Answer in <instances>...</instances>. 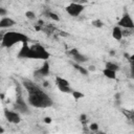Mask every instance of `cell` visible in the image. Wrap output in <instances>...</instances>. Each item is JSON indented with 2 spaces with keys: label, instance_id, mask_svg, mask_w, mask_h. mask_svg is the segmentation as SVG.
Instances as JSON below:
<instances>
[{
  "label": "cell",
  "instance_id": "15",
  "mask_svg": "<svg viewBox=\"0 0 134 134\" xmlns=\"http://www.w3.org/2000/svg\"><path fill=\"white\" fill-rule=\"evenodd\" d=\"M105 68H108L110 70H113V71H118L119 70V66L113 62H107L106 65H105Z\"/></svg>",
  "mask_w": 134,
  "mask_h": 134
},
{
  "label": "cell",
  "instance_id": "11",
  "mask_svg": "<svg viewBox=\"0 0 134 134\" xmlns=\"http://www.w3.org/2000/svg\"><path fill=\"white\" fill-rule=\"evenodd\" d=\"M72 57H73V60L75 61V63H77V64L85 63V62H87V61L89 60L86 55H84V54H82V53H80V52H76V53L72 54Z\"/></svg>",
  "mask_w": 134,
  "mask_h": 134
},
{
  "label": "cell",
  "instance_id": "21",
  "mask_svg": "<svg viewBox=\"0 0 134 134\" xmlns=\"http://www.w3.org/2000/svg\"><path fill=\"white\" fill-rule=\"evenodd\" d=\"M132 30L133 29H129V28H125L124 30L121 29V34H122V37H129L132 35Z\"/></svg>",
  "mask_w": 134,
  "mask_h": 134
},
{
  "label": "cell",
  "instance_id": "18",
  "mask_svg": "<svg viewBox=\"0 0 134 134\" xmlns=\"http://www.w3.org/2000/svg\"><path fill=\"white\" fill-rule=\"evenodd\" d=\"M58 88L63 93H71L72 92V89L70 88V86H61V87H58Z\"/></svg>",
  "mask_w": 134,
  "mask_h": 134
},
{
  "label": "cell",
  "instance_id": "19",
  "mask_svg": "<svg viewBox=\"0 0 134 134\" xmlns=\"http://www.w3.org/2000/svg\"><path fill=\"white\" fill-rule=\"evenodd\" d=\"M46 15H47V17H48V18H50V19H51V20H53V21H59V20H60V17H59L55 13L48 12Z\"/></svg>",
  "mask_w": 134,
  "mask_h": 134
},
{
  "label": "cell",
  "instance_id": "1",
  "mask_svg": "<svg viewBox=\"0 0 134 134\" xmlns=\"http://www.w3.org/2000/svg\"><path fill=\"white\" fill-rule=\"evenodd\" d=\"M23 86L27 91V102L35 108H48L53 105L52 98L30 80H23Z\"/></svg>",
  "mask_w": 134,
  "mask_h": 134
},
{
  "label": "cell",
  "instance_id": "16",
  "mask_svg": "<svg viewBox=\"0 0 134 134\" xmlns=\"http://www.w3.org/2000/svg\"><path fill=\"white\" fill-rule=\"evenodd\" d=\"M71 94H72V96H73V98L75 100H79V99H81V98H83L85 96L84 93H82L81 91H76V90H72Z\"/></svg>",
  "mask_w": 134,
  "mask_h": 134
},
{
  "label": "cell",
  "instance_id": "5",
  "mask_svg": "<svg viewBox=\"0 0 134 134\" xmlns=\"http://www.w3.org/2000/svg\"><path fill=\"white\" fill-rule=\"evenodd\" d=\"M14 109H16V111L19 112V113H23V114H29L30 113L29 108H28L27 104L25 103V100L23 99L21 94L17 95L16 102L14 104Z\"/></svg>",
  "mask_w": 134,
  "mask_h": 134
},
{
  "label": "cell",
  "instance_id": "31",
  "mask_svg": "<svg viewBox=\"0 0 134 134\" xmlns=\"http://www.w3.org/2000/svg\"><path fill=\"white\" fill-rule=\"evenodd\" d=\"M80 2L81 3H86V2H88V0H80Z\"/></svg>",
  "mask_w": 134,
  "mask_h": 134
},
{
  "label": "cell",
  "instance_id": "32",
  "mask_svg": "<svg viewBox=\"0 0 134 134\" xmlns=\"http://www.w3.org/2000/svg\"><path fill=\"white\" fill-rule=\"evenodd\" d=\"M2 38H3V34H0V42L2 41Z\"/></svg>",
  "mask_w": 134,
  "mask_h": 134
},
{
  "label": "cell",
  "instance_id": "9",
  "mask_svg": "<svg viewBox=\"0 0 134 134\" xmlns=\"http://www.w3.org/2000/svg\"><path fill=\"white\" fill-rule=\"evenodd\" d=\"M15 24H16L15 20H13L9 17H3L0 20V28H8V27L14 26Z\"/></svg>",
  "mask_w": 134,
  "mask_h": 134
},
{
  "label": "cell",
  "instance_id": "10",
  "mask_svg": "<svg viewBox=\"0 0 134 134\" xmlns=\"http://www.w3.org/2000/svg\"><path fill=\"white\" fill-rule=\"evenodd\" d=\"M112 37L117 40V41H120L122 39V34H121V27L119 26H114L113 29H112Z\"/></svg>",
  "mask_w": 134,
  "mask_h": 134
},
{
  "label": "cell",
  "instance_id": "24",
  "mask_svg": "<svg viewBox=\"0 0 134 134\" xmlns=\"http://www.w3.org/2000/svg\"><path fill=\"white\" fill-rule=\"evenodd\" d=\"M51 121H52V119H51L50 117H48V116L44 118V122H45V124H51Z\"/></svg>",
  "mask_w": 134,
  "mask_h": 134
},
{
  "label": "cell",
  "instance_id": "2",
  "mask_svg": "<svg viewBox=\"0 0 134 134\" xmlns=\"http://www.w3.org/2000/svg\"><path fill=\"white\" fill-rule=\"evenodd\" d=\"M49 57L50 53L46 50V48L38 43L29 46L27 42H23L22 47L18 53V58L20 59H34V60L47 61Z\"/></svg>",
  "mask_w": 134,
  "mask_h": 134
},
{
  "label": "cell",
  "instance_id": "4",
  "mask_svg": "<svg viewBox=\"0 0 134 134\" xmlns=\"http://www.w3.org/2000/svg\"><path fill=\"white\" fill-rule=\"evenodd\" d=\"M66 12L68 15H70L71 17H77L80 16L84 9H85V6L83 3H80V2H72L70 4H68L66 6Z\"/></svg>",
  "mask_w": 134,
  "mask_h": 134
},
{
  "label": "cell",
  "instance_id": "26",
  "mask_svg": "<svg viewBox=\"0 0 134 134\" xmlns=\"http://www.w3.org/2000/svg\"><path fill=\"white\" fill-rule=\"evenodd\" d=\"M59 35L62 36V37H68V36H69V34H68V32H65V31H60Z\"/></svg>",
  "mask_w": 134,
  "mask_h": 134
},
{
  "label": "cell",
  "instance_id": "30",
  "mask_svg": "<svg viewBox=\"0 0 134 134\" xmlns=\"http://www.w3.org/2000/svg\"><path fill=\"white\" fill-rule=\"evenodd\" d=\"M3 132H4V129H3V128L0 126V133H3Z\"/></svg>",
  "mask_w": 134,
  "mask_h": 134
},
{
  "label": "cell",
  "instance_id": "17",
  "mask_svg": "<svg viewBox=\"0 0 134 134\" xmlns=\"http://www.w3.org/2000/svg\"><path fill=\"white\" fill-rule=\"evenodd\" d=\"M92 25L94 27H96V28H102L104 26V22L100 19H95V20L92 21Z\"/></svg>",
  "mask_w": 134,
  "mask_h": 134
},
{
  "label": "cell",
  "instance_id": "27",
  "mask_svg": "<svg viewBox=\"0 0 134 134\" xmlns=\"http://www.w3.org/2000/svg\"><path fill=\"white\" fill-rule=\"evenodd\" d=\"M76 52H79V50H77L76 48H72V49L70 50V54H71V55L74 54V53H76Z\"/></svg>",
  "mask_w": 134,
  "mask_h": 134
},
{
  "label": "cell",
  "instance_id": "29",
  "mask_svg": "<svg viewBox=\"0 0 134 134\" xmlns=\"http://www.w3.org/2000/svg\"><path fill=\"white\" fill-rule=\"evenodd\" d=\"M43 86H44V87H47V86H48V82H44Z\"/></svg>",
  "mask_w": 134,
  "mask_h": 134
},
{
  "label": "cell",
  "instance_id": "22",
  "mask_svg": "<svg viewBox=\"0 0 134 134\" xmlns=\"http://www.w3.org/2000/svg\"><path fill=\"white\" fill-rule=\"evenodd\" d=\"M89 129H90L91 131H97V130H98V125H97L96 122H92V124L89 126Z\"/></svg>",
  "mask_w": 134,
  "mask_h": 134
},
{
  "label": "cell",
  "instance_id": "7",
  "mask_svg": "<svg viewBox=\"0 0 134 134\" xmlns=\"http://www.w3.org/2000/svg\"><path fill=\"white\" fill-rule=\"evenodd\" d=\"M117 26L122 27V28H129V29H133L134 28V22L131 18V16L129 14H125L122 15V17L119 19V21L117 22Z\"/></svg>",
  "mask_w": 134,
  "mask_h": 134
},
{
  "label": "cell",
  "instance_id": "33",
  "mask_svg": "<svg viewBox=\"0 0 134 134\" xmlns=\"http://www.w3.org/2000/svg\"><path fill=\"white\" fill-rule=\"evenodd\" d=\"M74 2H80V0H74Z\"/></svg>",
  "mask_w": 134,
  "mask_h": 134
},
{
  "label": "cell",
  "instance_id": "13",
  "mask_svg": "<svg viewBox=\"0 0 134 134\" xmlns=\"http://www.w3.org/2000/svg\"><path fill=\"white\" fill-rule=\"evenodd\" d=\"M55 84H57V87H60V86H70L69 82L61 76H57L55 77Z\"/></svg>",
  "mask_w": 134,
  "mask_h": 134
},
{
  "label": "cell",
  "instance_id": "25",
  "mask_svg": "<svg viewBox=\"0 0 134 134\" xmlns=\"http://www.w3.org/2000/svg\"><path fill=\"white\" fill-rule=\"evenodd\" d=\"M86 118H87L86 114H81V115H80V120H81V121H85Z\"/></svg>",
  "mask_w": 134,
  "mask_h": 134
},
{
  "label": "cell",
  "instance_id": "14",
  "mask_svg": "<svg viewBox=\"0 0 134 134\" xmlns=\"http://www.w3.org/2000/svg\"><path fill=\"white\" fill-rule=\"evenodd\" d=\"M73 67H74L76 70H79V72H80L81 74H83V75H88V74H89L88 69L85 68V67H82V66H81L80 64H77V63H74V64H73Z\"/></svg>",
  "mask_w": 134,
  "mask_h": 134
},
{
  "label": "cell",
  "instance_id": "3",
  "mask_svg": "<svg viewBox=\"0 0 134 134\" xmlns=\"http://www.w3.org/2000/svg\"><path fill=\"white\" fill-rule=\"evenodd\" d=\"M28 37L22 32L19 31H7L3 34V38L1 41V44L5 48L13 47L14 45L18 43H23V42H28Z\"/></svg>",
  "mask_w": 134,
  "mask_h": 134
},
{
  "label": "cell",
  "instance_id": "12",
  "mask_svg": "<svg viewBox=\"0 0 134 134\" xmlns=\"http://www.w3.org/2000/svg\"><path fill=\"white\" fill-rule=\"evenodd\" d=\"M103 74L107 77V79H110V80H115L116 79V71H113V70H110L108 68H105L103 70Z\"/></svg>",
  "mask_w": 134,
  "mask_h": 134
},
{
  "label": "cell",
  "instance_id": "6",
  "mask_svg": "<svg viewBox=\"0 0 134 134\" xmlns=\"http://www.w3.org/2000/svg\"><path fill=\"white\" fill-rule=\"evenodd\" d=\"M4 117L6 118V120L10 124H19L21 121V117H20V113L17 111H13V110H8V109H4Z\"/></svg>",
  "mask_w": 134,
  "mask_h": 134
},
{
  "label": "cell",
  "instance_id": "23",
  "mask_svg": "<svg viewBox=\"0 0 134 134\" xmlns=\"http://www.w3.org/2000/svg\"><path fill=\"white\" fill-rule=\"evenodd\" d=\"M7 15V9L4 7H0V17H6Z\"/></svg>",
  "mask_w": 134,
  "mask_h": 134
},
{
  "label": "cell",
  "instance_id": "8",
  "mask_svg": "<svg viewBox=\"0 0 134 134\" xmlns=\"http://www.w3.org/2000/svg\"><path fill=\"white\" fill-rule=\"evenodd\" d=\"M49 72H50L49 64H48L47 61H45V63H44L39 69H37V70L35 71V74H36V76H46V75L49 74Z\"/></svg>",
  "mask_w": 134,
  "mask_h": 134
},
{
  "label": "cell",
  "instance_id": "28",
  "mask_svg": "<svg viewBox=\"0 0 134 134\" xmlns=\"http://www.w3.org/2000/svg\"><path fill=\"white\" fill-rule=\"evenodd\" d=\"M95 66H93V65H91V66H89L88 67V71H95Z\"/></svg>",
  "mask_w": 134,
  "mask_h": 134
},
{
  "label": "cell",
  "instance_id": "20",
  "mask_svg": "<svg viewBox=\"0 0 134 134\" xmlns=\"http://www.w3.org/2000/svg\"><path fill=\"white\" fill-rule=\"evenodd\" d=\"M25 17L28 19V20H35L36 19V14L32 12V10H27L25 13Z\"/></svg>",
  "mask_w": 134,
  "mask_h": 134
}]
</instances>
